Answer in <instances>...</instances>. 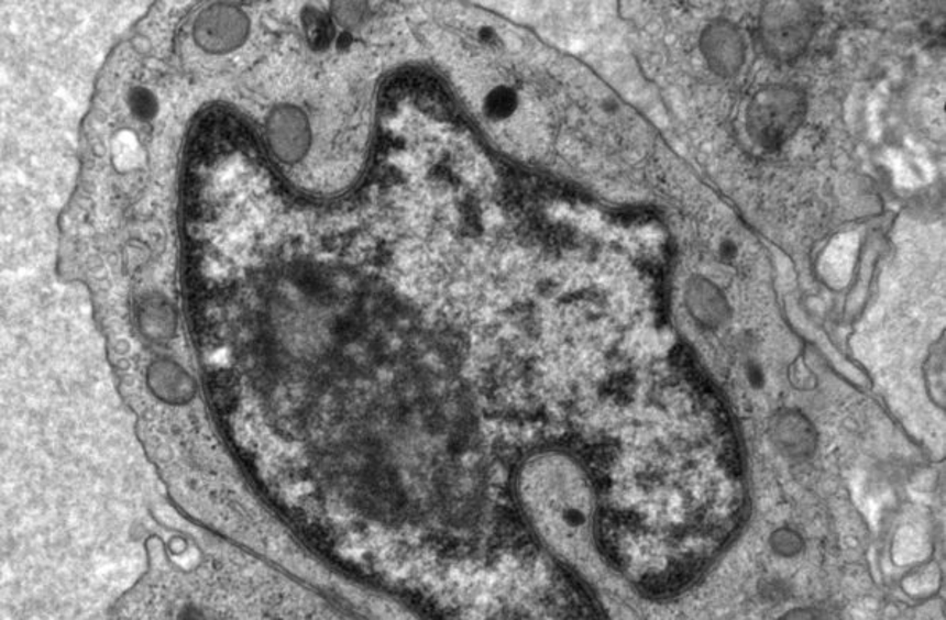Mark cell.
I'll use <instances>...</instances> for the list:
<instances>
[{
    "label": "cell",
    "mask_w": 946,
    "mask_h": 620,
    "mask_svg": "<svg viewBox=\"0 0 946 620\" xmlns=\"http://www.w3.org/2000/svg\"><path fill=\"white\" fill-rule=\"evenodd\" d=\"M613 483V544L628 575L656 594L680 590L737 530L740 455L726 411L685 355L648 395Z\"/></svg>",
    "instance_id": "1"
},
{
    "label": "cell",
    "mask_w": 946,
    "mask_h": 620,
    "mask_svg": "<svg viewBox=\"0 0 946 620\" xmlns=\"http://www.w3.org/2000/svg\"><path fill=\"white\" fill-rule=\"evenodd\" d=\"M519 497L542 543L562 561H578L594 509L583 469L556 452L537 455L520 473Z\"/></svg>",
    "instance_id": "2"
},
{
    "label": "cell",
    "mask_w": 946,
    "mask_h": 620,
    "mask_svg": "<svg viewBox=\"0 0 946 620\" xmlns=\"http://www.w3.org/2000/svg\"><path fill=\"white\" fill-rule=\"evenodd\" d=\"M803 115L805 98L801 91L784 87L763 89L749 106V133L763 147L778 148L799 130Z\"/></svg>",
    "instance_id": "3"
},
{
    "label": "cell",
    "mask_w": 946,
    "mask_h": 620,
    "mask_svg": "<svg viewBox=\"0 0 946 620\" xmlns=\"http://www.w3.org/2000/svg\"><path fill=\"white\" fill-rule=\"evenodd\" d=\"M763 21L766 48L777 58H794L809 44L816 27V10L806 3H781Z\"/></svg>",
    "instance_id": "4"
},
{
    "label": "cell",
    "mask_w": 946,
    "mask_h": 620,
    "mask_svg": "<svg viewBox=\"0 0 946 620\" xmlns=\"http://www.w3.org/2000/svg\"><path fill=\"white\" fill-rule=\"evenodd\" d=\"M772 440L784 455L803 458L815 451L816 434L809 420L799 412H780L772 423Z\"/></svg>",
    "instance_id": "5"
},
{
    "label": "cell",
    "mask_w": 946,
    "mask_h": 620,
    "mask_svg": "<svg viewBox=\"0 0 946 620\" xmlns=\"http://www.w3.org/2000/svg\"><path fill=\"white\" fill-rule=\"evenodd\" d=\"M727 24L713 27L706 34L705 52L708 53L710 63L713 64L714 69L730 75L737 70L740 60H743V44L738 38L740 35L737 34V31Z\"/></svg>",
    "instance_id": "6"
},
{
    "label": "cell",
    "mask_w": 946,
    "mask_h": 620,
    "mask_svg": "<svg viewBox=\"0 0 946 620\" xmlns=\"http://www.w3.org/2000/svg\"><path fill=\"white\" fill-rule=\"evenodd\" d=\"M706 287L708 285L702 284L692 294L689 291V309L705 325H719L727 315L726 302L717 290Z\"/></svg>",
    "instance_id": "7"
},
{
    "label": "cell",
    "mask_w": 946,
    "mask_h": 620,
    "mask_svg": "<svg viewBox=\"0 0 946 620\" xmlns=\"http://www.w3.org/2000/svg\"><path fill=\"white\" fill-rule=\"evenodd\" d=\"M112 150L113 162L120 170L132 169L142 162L141 145H139L135 135L128 133V131L117 135Z\"/></svg>",
    "instance_id": "8"
},
{
    "label": "cell",
    "mask_w": 946,
    "mask_h": 620,
    "mask_svg": "<svg viewBox=\"0 0 946 620\" xmlns=\"http://www.w3.org/2000/svg\"><path fill=\"white\" fill-rule=\"evenodd\" d=\"M773 551L783 557H794L803 549L802 538L794 530L780 529L770 538Z\"/></svg>",
    "instance_id": "9"
},
{
    "label": "cell",
    "mask_w": 946,
    "mask_h": 620,
    "mask_svg": "<svg viewBox=\"0 0 946 620\" xmlns=\"http://www.w3.org/2000/svg\"><path fill=\"white\" fill-rule=\"evenodd\" d=\"M132 109L135 110V115L142 117V119H148V117L155 115V99L152 98L150 92L134 91V95H132Z\"/></svg>",
    "instance_id": "10"
},
{
    "label": "cell",
    "mask_w": 946,
    "mask_h": 620,
    "mask_svg": "<svg viewBox=\"0 0 946 620\" xmlns=\"http://www.w3.org/2000/svg\"><path fill=\"white\" fill-rule=\"evenodd\" d=\"M781 620H823L816 612L810 611V609H794V611H789L787 616H783Z\"/></svg>",
    "instance_id": "11"
}]
</instances>
